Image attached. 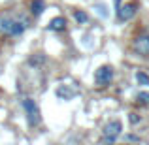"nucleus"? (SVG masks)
<instances>
[{
    "label": "nucleus",
    "mask_w": 149,
    "mask_h": 145,
    "mask_svg": "<svg viewBox=\"0 0 149 145\" xmlns=\"http://www.w3.org/2000/svg\"><path fill=\"white\" fill-rule=\"evenodd\" d=\"M29 28V19L21 13H0V34L4 36H19Z\"/></svg>",
    "instance_id": "obj_1"
},
{
    "label": "nucleus",
    "mask_w": 149,
    "mask_h": 145,
    "mask_svg": "<svg viewBox=\"0 0 149 145\" xmlns=\"http://www.w3.org/2000/svg\"><path fill=\"white\" fill-rule=\"evenodd\" d=\"M23 109H25V117H26V123L29 126H38L42 121V113L38 104L32 100V98H25L23 100Z\"/></svg>",
    "instance_id": "obj_2"
},
{
    "label": "nucleus",
    "mask_w": 149,
    "mask_h": 145,
    "mask_svg": "<svg viewBox=\"0 0 149 145\" xmlns=\"http://www.w3.org/2000/svg\"><path fill=\"white\" fill-rule=\"evenodd\" d=\"M121 130H123V124H121L119 121H109V123L104 126V130H102V134H104V142H108V143L117 142Z\"/></svg>",
    "instance_id": "obj_3"
},
{
    "label": "nucleus",
    "mask_w": 149,
    "mask_h": 145,
    "mask_svg": "<svg viewBox=\"0 0 149 145\" xmlns=\"http://www.w3.org/2000/svg\"><path fill=\"white\" fill-rule=\"evenodd\" d=\"M111 79H113L111 66H100V68L96 70V74H95L96 85H100V87H108V85L111 83Z\"/></svg>",
    "instance_id": "obj_4"
},
{
    "label": "nucleus",
    "mask_w": 149,
    "mask_h": 145,
    "mask_svg": "<svg viewBox=\"0 0 149 145\" xmlns=\"http://www.w3.org/2000/svg\"><path fill=\"white\" fill-rule=\"evenodd\" d=\"M132 49L140 55V57H149V34H142L134 40Z\"/></svg>",
    "instance_id": "obj_5"
},
{
    "label": "nucleus",
    "mask_w": 149,
    "mask_h": 145,
    "mask_svg": "<svg viewBox=\"0 0 149 145\" xmlns=\"http://www.w3.org/2000/svg\"><path fill=\"white\" fill-rule=\"evenodd\" d=\"M55 94H57V98H61V100H72V98H76L79 94V89L72 87V85H58Z\"/></svg>",
    "instance_id": "obj_6"
},
{
    "label": "nucleus",
    "mask_w": 149,
    "mask_h": 145,
    "mask_svg": "<svg viewBox=\"0 0 149 145\" xmlns=\"http://www.w3.org/2000/svg\"><path fill=\"white\" fill-rule=\"evenodd\" d=\"M136 8H138V4H125V6H119L117 8V19L119 21H130L132 17H134V13H136Z\"/></svg>",
    "instance_id": "obj_7"
},
{
    "label": "nucleus",
    "mask_w": 149,
    "mask_h": 145,
    "mask_svg": "<svg viewBox=\"0 0 149 145\" xmlns=\"http://www.w3.org/2000/svg\"><path fill=\"white\" fill-rule=\"evenodd\" d=\"M66 28V19L64 17H55L49 23V30H64Z\"/></svg>",
    "instance_id": "obj_8"
},
{
    "label": "nucleus",
    "mask_w": 149,
    "mask_h": 145,
    "mask_svg": "<svg viewBox=\"0 0 149 145\" xmlns=\"http://www.w3.org/2000/svg\"><path fill=\"white\" fill-rule=\"evenodd\" d=\"M45 4L44 0H32V4H30V11H32V15H40L42 11H44Z\"/></svg>",
    "instance_id": "obj_9"
},
{
    "label": "nucleus",
    "mask_w": 149,
    "mask_h": 145,
    "mask_svg": "<svg viewBox=\"0 0 149 145\" xmlns=\"http://www.w3.org/2000/svg\"><path fill=\"white\" fill-rule=\"evenodd\" d=\"M74 19H76L77 23H81V25H87L89 15L85 13V11H81V10H76V11H74Z\"/></svg>",
    "instance_id": "obj_10"
},
{
    "label": "nucleus",
    "mask_w": 149,
    "mask_h": 145,
    "mask_svg": "<svg viewBox=\"0 0 149 145\" xmlns=\"http://www.w3.org/2000/svg\"><path fill=\"white\" fill-rule=\"evenodd\" d=\"M136 81L140 85H143V87H149V76L143 72H136Z\"/></svg>",
    "instance_id": "obj_11"
},
{
    "label": "nucleus",
    "mask_w": 149,
    "mask_h": 145,
    "mask_svg": "<svg viewBox=\"0 0 149 145\" xmlns=\"http://www.w3.org/2000/svg\"><path fill=\"white\" fill-rule=\"evenodd\" d=\"M136 100L140 102V104H149V92H138V96H136Z\"/></svg>",
    "instance_id": "obj_12"
},
{
    "label": "nucleus",
    "mask_w": 149,
    "mask_h": 145,
    "mask_svg": "<svg viewBox=\"0 0 149 145\" xmlns=\"http://www.w3.org/2000/svg\"><path fill=\"white\" fill-rule=\"evenodd\" d=\"M125 139H127V142H140V138H138V136H134V134H128Z\"/></svg>",
    "instance_id": "obj_13"
},
{
    "label": "nucleus",
    "mask_w": 149,
    "mask_h": 145,
    "mask_svg": "<svg viewBox=\"0 0 149 145\" xmlns=\"http://www.w3.org/2000/svg\"><path fill=\"white\" fill-rule=\"evenodd\" d=\"M113 2H115V8H119V6H121V0H113Z\"/></svg>",
    "instance_id": "obj_14"
}]
</instances>
